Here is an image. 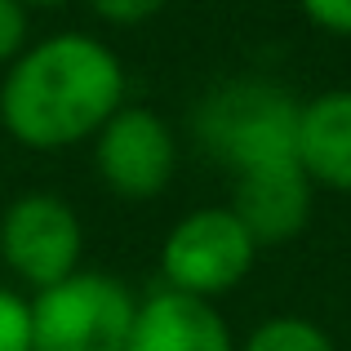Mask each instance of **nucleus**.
Returning <instances> with one entry per match:
<instances>
[{
	"label": "nucleus",
	"mask_w": 351,
	"mask_h": 351,
	"mask_svg": "<svg viewBox=\"0 0 351 351\" xmlns=\"http://www.w3.org/2000/svg\"><path fill=\"white\" fill-rule=\"evenodd\" d=\"M311 178L298 160H276L258 169L236 173L232 182V214L245 223V232L263 245H285L307 227L311 218Z\"/></svg>",
	"instance_id": "obj_7"
},
{
	"label": "nucleus",
	"mask_w": 351,
	"mask_h": 351,
	"mask_svg": "<svg viewBox=\"0 0 351 351\" xmlns=\"http://www.w3.org/2000/svg\"><path fill=\"white\" fill-rule=\"evenodd\" d=\"M293 160L311 187L351 191V89H329L302 103Z\"/></svg>",
	"instance_id": "obj_9"
},
{
	"label": "nucleus",
	"mask_w": 351,
	"mask_h": 351,
	"mask_svg": "<svg viewBox=\"0 0 351 351\" xmlns=\"http://www.w3.org/2000/svg\"><path fill=\"white\" fill-rule=\"evenodd\" d=\"M89 9L112 27H138V23L160 14L165 0H89Z\"/></svg>",
	"instance_id": "obj_13"
},
{
	"label": "nucleus",
	"mask_w": 351,
	"mask_h": 351,
	"mask_svg": "<svg viewBox=\"0 0 351 351\" xmlns=\"http://www.w3.org/2000/svg\"><path fill=\"white\" fill-rule=\"evenodd\" d=\"M27 32H32L27 5H23V0H0V67H9V62L32 45Z\"/></svg>",
	"instance_id": "obj_12"
},
{
	"label": "nucleus",
	"mask_w": 351,
	"mask_h": 351,
	"mask_svg": "<svg viewBox=\"0 0 351 351\" xmlns=\"http://www.w3.org/2000/svg\"><path fill=\"white\" fill-rule=\"evenodd\" d=\"M138 293L120 276L85 271L32 293V351H125Z\"/></svg>",
	"instance_id": "obj_3"
},
{
	"label": "nucleus",
	"mask_w": 351,
	"mask_h": 351,
	"mask_svg": "<svg viewBox=\"0 0 351 351\" xmlns=\"http://www.w3.org/2000/svg\"><path fill=\"white\" fill-rule=\"evenodd\" d=\"M125 62L103 36L53 32L32 40L0 76V129L27 152H71L125 107Z\"/></svg>",
	"instance_id": "obj_1"
},
{
	"label": "nucleus",
	"mask_w": 351,
	"mask_h": 351,
	"mask_svg": "<svg viewBox=\"0 0 351 351\" xmlns=\"http://www.w3.org/2000/svg\"><path fill=\"white\" fill-rule=\"evenodd\" d=\"M85 227L53 191H23L0 214V263L23 289L40 293L80 271Z\"/></svg>",
	"instance_id": "obj_5"
},
{
	"label": "nucleus",
	"mask_w": 351,
	"mask_h": 351,
	"mask_svg": "<svg viewBox=\"0 0 351 351\" xmlns=\"http://www.w3.org/2000/svg\"><path fill=\"white\" fill-rule=\"evenodd\" d=\"M258 258V240L227 205H205L182 214L165 232L160 245V285L191 298H223L232 293Z\"/></svg>",
	"instance_id": "obj_4"
},
{
	"label": "nucleus",
	"mask_w": 351,
	"mask_h": 351,
	"mask_svg": "<svg viewBox=\"0 0 351 351\" xmlns=\"http://www.w3.org/2000/svg\"><path fill=\"white\" fill-rule=\"evenodd\" d=\"M125 351H236V338L214 302L156 285L138 298Z\"/></svg>",
	"instance_id": "obj_8"
},
{
	"label": "nucleus",
	"mask_w": 351,
	"mask_h": 351,
	"mask_svg": "<svg viewBox=\"0 0 351 351\" xmlns=\"http://www.w3.org/2000/svg\"><path fill=\"white\" fill-rule=\"evenodd\" d=\"M298 9L307 14V23L320 27V32L351 36V0H298Z\"/></svg>",
	"instance_id": "obj_14"
},
{
	"label": "nucleus",
	"mask_w": 351,
	"mask_h": 351,
	"mask_svg": "<svg viewBox=\"0 0 351 351\" xmlns=\"http://www.w3.org/2000/svg\"><path fill=\"white\" fill-rule=\"evenodd\" d=\"M236 351H338L334 338L307 316H271L254 329Z\"/></svg>",
	"instance_id": "obj_10"
},
{
	"label": "nucleus",
	"mask_w": 351,
	"mask_h": 351,
	"mask_svg": "<svg viewBox=\"0 0 351 351\" xmlns=\"http://www.w3.org/2000/svg\"><path fill=\"white\" fill-rule=\"evenodd\" d=\"M94 173L120 200H156L178 169V134L160 112L125 103L89 143Z\"/></svg>",
	"instance_id": "obj_6"
},
{
	"label": "nucleus",
	"mask_w": 351,
	"mask_h": 351,
	"mask_svg": "<svg viewBox=\"0 0 351 351\" xmlns=\"http://www.w3.org/2000/svg\"><path fill=\"white\" fill-rule=\"evenodd\" d=\"M27 9H58V5H67V0H23Z\"/></svg>",
	"instance_id": "obj_15"
},
{
	"label": "nucleus",
	"mask_w": 351,
	"mask_h": 351,
	"mask_svg": "<svg viewBox=\"0 0 351 351\" xmlns=\"http://www.w3.org/2000/svg\"><path fill=\"white\" fill-rule=\"evenodd\" d=\"M302 103L267 76H232L214 85L191 112V138L209 160L245 173L258 165L293 160Z\"/></svg>",
	"instance_id": "obj_2"
},
{
	"label": "nucleus",
	"mask_w": 351,
	"mask_h": 351,
	"mask_svg": "<svg viewBox=\"0 0 351 351\" xmlns=\"http://www.w3.org/2000/svg\"><path fill=\"white\" fill-rule=\"evenodd\" d=\"M0 351H32V298L0 285Z\"/></svg>",
	"instance_id": "obj_11"
}]
</instances>
